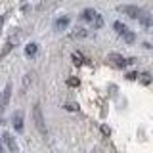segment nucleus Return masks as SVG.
<instances>
[{
  "mask_svg": "<svg viewBox=\"0 0 153 153\" xmlns=\"http://www.w3.org/2000/svg\"><path fill=\"white\" fill-rule=\"evenodd\" d=\"M4 107H6V103H4V100H2V94H0V115L4 113Z\"/></svg>",
  "mask_w": 153,
  "mask_h": 153,
  "instance_id": "nucleus-19",
  "label": "nucleus"
},
{
  "mask_svg": "<svg viewBox=\"0 0 153 153\" xmlns=\"http://www.w3.org/2000/svg\"><path fill=\"white\" fill-rule=\"evenodd\" d=\"M98 16V12H96V10H92V8H88V10H84L82 12V16H80V19H84V21H90L92 23V19Z\"/></svg>",
  "mask_w": 153,
  "mask_h": 153,
  "instance_id": "nucleus-6",
  "label": "nucleus"
},
{
  "mask_svg": "<svg viewBox=\"0 0 153 153\" xmlns=\"http://www.w3.org/2000/svg\"><path fill=\"white\" fill-rule=\"evenodd\" d=\"M67 25H69V17H67V16H65V17H59V19L56 21V31H63Z\"/></svg>",
  "mask_w": 153,
  "mask_h": 153,
  "instance_id": "nucleus-8",
  "label": "nucleus"
},
{
  "mask_svg": "<svg viewBox=\"0 0 153 153\" xmlns=\"http://www.w3.org/2000/svg\"><path fill=\"white\" fill-rule=\"evenodd\" d=\"M92 25H94V29H102V27H103V17L100 16V13L92 19Z\"/></svg>",
  "mask_w": 153,
  "mask_h": 153,
  "instance_id": "nucleus-12",
  "label": "nucleus"
},
{
  "mask_svg": "<svg viewBox=\"0 0 153 153\" xmlns=\"http://www.w3.org/2000/svg\"><path fill=\"white\" fill-rule=\"evenodd\" d=\"M4 142H6V146L10 147V151L12 153H17V146H16V140H13V136L10 132H4Z\"/></svg>",
  "mask_w": 153,
  "mask_h": 153,
  "instance_id": "nucleus-5",
  "label": "nucleus"
},
{
  "mask_svg": "<svg viewBox=\"0 0 153 153\" xmlns=\"http://www.w3.org/2000/svg\"><path fill=\"white\" fill-rule=\"evenodd\" d=\"M121 13H126L128 17H132V19H138L140 17V13H142V8H138V6H130V4H126V6H119L117 8Z\"/></svg>",
  "mask_w": 153,
  "mask_h": 153,
  "instance_id": "nucleus-3",
  "label": "nucleus"
},
{
  "mask_svg": "<svg viewBox=\"0 0 153 153\" xmlns=\"http://www.w3.org/2000/svg\"><path fill=\"white\" fill-rule=\"evenodd\" d=\"M79 84H80V80L76 79V76H69V79H67V86H71V88H76Z\"/></svg>",
  "mask_w": 153,
  "mask_h": 153,
  "instance_id": "nucleus-15",
  "label": "nucleus"
},
{
  "mask_svg": "<svg viewBox=\"0 0 153 153\" xmlns=\"http://www.w3.org/2000/svg\"><path fill=\"white\" fill-rule=\"evenodd\" d=\"M65 109H69V111H76V105H73V103H65Z\"/></svg>",
  "mask_w": 153,
  "mask_h": 153,
  "instance_id": "nucleus-18",
  "label": "nucleus"
},
{
  "mask_svg": "<svg viewBox=\"0 0 153 153\" xmlns=\"http://www.w3.org/2000/svg\"><path fill=\"white\" fill-rule=\"evenodd\" d=\"M0 153H4V146H2V142H0Z\"/></svg>",
  "mask_w": 153,
  "mask_h": 153,
  "instance_id": "nucleus-20",
  "label": "nucleus"
},
{
  "mask_svg": "<svg viewBox=\"0 0 153 153\" xmlns=\"http://www.w3.org/2000/svg\"><path fill=\"white\" fill-rule=\"evenodd\" d=\"M107 61H109V63H111L113 67H119V69H121V67H126V63H132V59H124L123 56L115 54V52L107 56Z\"/></svg>",
  "mask_w": 153,
  "mask_h": 153,
  "instance_id": "nucleus-2",
  "label": "nucleus"
},
{
  "mask_svg": "<svg viewBox=\"0 0 153 153\" xmlns=\"http://www.w3.org/2000/svg\"><path fill=\"white\" fill-rule=\"evenodd\" d=\"M86 35H88V31L86 29H82V27H76L73 33H71V38H84Z\"/></svg>",
  "mask_w": 153,
  "mask_h": 153,
  "instance_id": "nucleus-10",
  "label": "nucleus"
},
{
  "mask_svg": "<svg viewBox=\"0 0 153 153\" xmlns=\"http://www.w3.org/2000/svg\"><path fill=\"white\" fill-rule=\"evenodd\" d=\"M113 29H115V31L119 33V35H123V33L126 31V25H123L121 21H115V23H113Z\"/></svg>",
  "mask_w": 153,
  "mask_h": 153,
  "instance_id": "nucleus-13",
  "label": "nucleus"
},
{
  "mask_svg": "<svg viewBox=\"0 0 153 153\" xmlns=\"http://www.w3.org/2000/svg\"><path fill=\"white\" fill-rule=\"evenodd\" d=\"M126 79H128V80H134V79H138V73H136V71H132V73H128V75H126Z\"/></svg>",
  "mask_w": 153,
  "mask_h": 153,
  "instance_id": "nucleus-17",
  "label": "nucleus"
},
{
  "mask_svg": "<svg viewBox=\"0 0 153 153\" xmlns=\"http://www.w3.org/2000/svg\"><path fill=\"white\" fill-rule=\"evenodd\" d=\"M121 36H123V40H124V42H126V44H132V42H134V40H136V35H134V33H132V31H128V29H126V31H124V33H123V35H121Z\"/></svg>",
  "mask_w": 153,
  "mask_h": 153,
  "instance_id": "nucleus-9",
  "label": "nucleus"
},
{
  "mask_svg": "<svg viewBox=\"0 0 153 153\" xmlns=\"http://www.w3.org/2000/svg\"><path fill=\"white\" fill-rule=\"evenodd\" d=\"M138 80H140V82L143 84V86H147V84H151V75L149 73H140V75H138Z\"/></svg>",
  "mask_w": 153,
  "mask_h": 153,
  "instance_id": "nucleus-11",
  "label": "nucleus"
},
{
  "mask_svg": "<svg viewBox=\"0 0 153 153\" xmlns=\"http://www.w3.org/2000/svg\"><path fill=\"white\" fill-rule=\"evenodd\" d=\"M36 52H38V46L35 44V42H31V44L25 46V56H27V57H35Z\"/></svg>",
  "mask_w": 153,
  "mask_h": 153,
  "instance_id": "nucleus-7",
  "label": "nucleus"
},
{
  "mask_svg": "<svg viewBox=\"0 0 153 153\" xmlns=\"http://www.w3.org/2000/svg\"><path fill=\"white\" fill-rule=\"evenodd\" d=\"M12 123H13V128L17 132H23V111H16L12 117Z\"/></svg>",
  "mask_w": 153,
  "mask_h": 153,
  "instance_id": "nucleus-4",
  "label": "nucleus"
},
{
  "mask_svg": "<svg viewBox=\"0 0 153 153\" xmlns=\"http://www.w3.org/2000/svg\"><path fill=\"white\" fill-rule=\"evenodd\" d=\"M73 63L75 65H82L84 63V57L80 56V54H73Z\"/></svg>",
  "mask_w": 153,
  "mask_h": 153,
  "instance_id": "nucleus-16",
  "label": "nucleus"
},
{
  "mask_svg": "<svg viewBox=\"0 0 153 153\" xmlns=\"http://www.w3.org/2000/svg\"><path fill=\"white\" fill-rule=\"evenodd\" d=\"M33 119H35L38 132L46 136V123H44V117H42V111H40V103H35V107H33Z\"/></svg>",
  "mask_w": 153,
  "mask_h": 153,
  "instance_id": "nucleus-1",
  "label": "nucleus"
},
{
  "mask_svg": "<svg viewBox=\"0 0 153 153\" xmlns=\"http://www.w3.org/2000/svg\"><path fill=\"white\" fill-rule=\"evenodd\" d=\"M10 94H12V84H8L6 86V92L2 94V100H4V103H6V105L10 103Z\"/></svg>",
  "mask_w": 153,
  "mask_h": 153,
  "instance_id": "nucleus-14",
  "label": "nucleus"
}]
</instances>
